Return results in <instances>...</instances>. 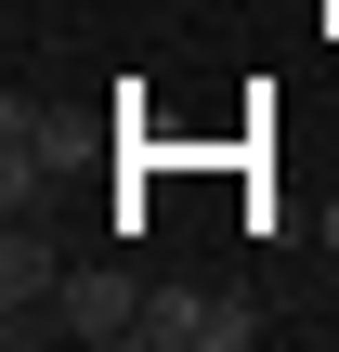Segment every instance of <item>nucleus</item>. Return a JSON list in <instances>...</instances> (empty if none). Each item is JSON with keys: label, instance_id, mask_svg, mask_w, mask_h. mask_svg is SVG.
I'll return each mask as SVG.
<instances>
[{"label": "nucleus", "instance_id": "obj_2", "mask_svg": "<svg viewBox=\"0 0 339 352\" xmlns=\"http://www.w3.org/2000/svg\"><path fill=\"white\" fill-rule=\"evenodd\" d=\"M52 300H65V261L39 248V222L13 209V235H0V327H13V352L52 340Z\"/></svg>", "mask_w": 339, "mask_h": 352}, {"label": "nucleus", "instance_id": "obj_4", "mask_svg": "<svg viewBox=\"0 0 339 352\" xmlns=\"http://www.w3.org/2000/svg\"><path fill=\"white\" fill-rule=\"evenodd\" d=\"M327 248H339V209H327Z\"/></svg>", "mask_w": 339, "mask_h": 352}, {"label": "nucleus", "instance_id": "obj_3", "mask_svg": "<svg viewBox=\"0 0 339 352\" xmlns=\"http://www.w3.org/2000/svg\"><path fill=\"white\" fill-rule=\"evenodd\" d=\"M144 327H157V287H131V274H65V300H52V340H91V352L144 340Z\"/></svg>", "mask_w": 339, "mask_h": 352}, {"label": "nucleus", "instance_id": "obj_1", "mask_svg": "<svg viewBox=\"0 0 339 352\" xmlns=\"http://www.w3.org/2000/svg\"><path fill=\"white\" fill-rule=\"evenodd\" d=\"M157 352H248L261 340V300H235V287H157Z\"/></svg>", "mask_w": 339, "mask_h": 352}]
</instances>
